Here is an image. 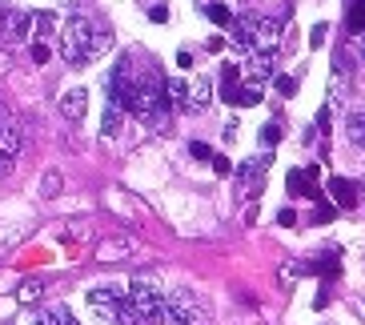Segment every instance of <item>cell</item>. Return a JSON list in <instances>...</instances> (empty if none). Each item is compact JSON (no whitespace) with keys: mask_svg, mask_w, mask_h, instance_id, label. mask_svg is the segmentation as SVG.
I'll use <instances>...</instances> for the list:
<instances>
[{"mask_svg":"<svg viewBox=\"0 0 365 325\" xmlns=\"http://www.w3.org/2000/svg\"><path fill=\"white\" fill-rule=\"evenodd\" d=\"M205 321H209V309H205L201 297L193 289H177L173 297H165L157 325H205Z\"/></svg>","mask_w":365,"mask_h":325,"instance_id":"1","label":"cell"},{"mask_svg":"<svg viewBox=\"0 0 365 325\" xmlns=\"http://www.w3.org/2000/svg\"><path fill=\"white\" fill-rule=\"evenodd\" d=\"M65 33L73 36L76 44H81V53H85V61H93V56H105L108 48H113V33H105L97 21H88V16H68Z\"/></svg>","mask_w":365,"mask_h":325,"instance_id":"2","label":"cell"},{"mask_svg":"<svg viewBox=\"0 0 365 325\" xmlns=\"http://www.w3.org/2000/svg\"><path fill=\"white\" fill-rule=\"evenodd\" d=\"M241 29L249 33V48H257V53H277L281 41H285V33H281V21H273V16H241Z\"/></svg>","mask_w":365,"mask_h":325,"instance_id":"3","label":"cell"},{"mask_svg":"<svg viewBox=\"0 0 365 325\" xmlns=\"http://www.w3.org/2000/svg\"><path fill=\"white\" fill-rule=\"evenodd\" d=\"M125 297H129V305L140 314V321H161V305H165V297H161V289H157V285H149V282H133L129 289H125Z\"/></svg>","mask_w":365,"mask_h":325,"instance_id":"4","label":"cell"},{"mask_svg":"<svg viewBox=\"0 0 365 325\" xmlns=\"http://www.w3.org/2000/svg\"><path fill=\"white\" fill-rule=\"evenodd\" d=\"M61 113H65V120H85V113H88L85 88H68L65 97H61Z\"/></svg>","mask_w":365,"mask_h":325,"instance_id":"5","label":"cell"},{"mask_svg":"<svg viewBox=\"0 0 365 325\" xmlns=\"http://www.w3.org/2000/svg\"><path fill=\"white\" fill-rule=\"evenodd\" d=\"M0 29H4L9 41H24L29 29H33V16H24V12H4V16H0Z\"/></svg>","mask_w":365,"mask_h":325,"instance_id":"6","label":"cell"},{"mask_svg":"<svg viewBox=\"0 0 365 325\" xmlns=\"http://www.w3.org/2000/svg\"><path fill=\"white\" fill-rule=\"evenodd\" d=\"M313 177H317V165H309V169H293L285 185H289V193H293V197H322L317 189H309Z\"/></svg>","mask_w":365,"mask_h":325,"instance_id":"7","label":"cell"},{"mask_svg":"<svg viewBox=\"0 0 365 325\" xmlns=\"http://www.w3.org/2000/svg\"><path fill=\"white\" fill-rule=\"evenodd\" d=\"M329 193H333V201H337L341 209H354L357 201H361V193H357V185H349L345 177H333V181H329Z\"/></svg>","mask_w":365,"mask_h":325,"instance_id":"8","label":"cell"},{"mask_svg":"<svg viewBox=\"0 0 365 325\" xmlns=\"http://www.w3.org/2000/svg\"><path fill=\"white\" fill-rule=\"evenodd\" d=\"M120 125H125V108H120L117 100H108L105 113H101V133H105V137H117Z\"/></svg>","mask_w":365,"mask_h":325,"instance_id":"9","label":"cell"},{"mask_svg":"<svg viewBox=\"0 0 365 325\" xmlns=\"http://www.w3.org/2000/svg\"><path fill=\"white\" fill-rule=\"evenodd\" d=\"M209 100H213V81L197 76L193 88H189V108H209Z\"/></svg>","mask_w":365,"mask_h":325,"instance_id":"10","label":"cell"},{"mask_svg":"<svg viewBox=\"0 0 365 325\" xmlns=\"http://www.w3.org/2000/svg\"><path fill=\"white\" fill-rule=\"evenodd\" d=\"M229 105H241V108H249V105H261V85H253V81H249V85H237L233 93H229Z\"/></svg>","mask_w":365,"mask_h":325,"instance_id":"11","label":"cell"},{"mask_svg":"<svg viewBox=\"0 0 365 325\" xmlns=\"http://www.w3.org/2000/svg\"><path fill=\"white\" fill-rule=\"evenodd\" d=\"M269 165H273V157H269V153H261V157H253V161L241 165V177H245V185H253V181L261 185V177L269 173Z\"/></svg>","mask_w":365,"mask_h":325,"instance_id":"12","label":"cell"},{"mask_svg":"<svg viewBox=\"0 0 365 325\" xmlns=\"http://www.w3.org/2000/svg\"><path fill=\"white\" fill-rule=\"evenodd\" d=\"M269 76H273V53H257L253 65H249V81H253V85H265Z\"/></svg>","mask_w":365,"mask_h":325,"instance_id":"13","label":"cell"},{"mask_svg":"<svg viewBox=\"0 0 365 325\" xmlns=\"http://www.w3.org/2000/svg\"><path fill=\"white\" fill-rule=\"evenodd\" d=\"M61 56H65V65H73V68L85 65V53H81V44H76L68 33H61Z\"/></svg>","mask_w":365,"mask_h":325,"instance_id":"14","label":"cell"},{"mask_svg":"<svg viewBox=\"0 0 365 325\" xmlns=\"http://www.w3.org/2000/svg\"><path fill=\"white\" fill-rule=\"evenodd\" d=\"M345 21H349V33H365V0H354V4H349V16H345Z\"/></svg>","mask_w":365,"mask_h":325,"instance_id":"15","label":"cell"},{"mask_svg":"<svg viewBox=\"0 0 365 325\" xmlns=\"http://www.w3.org/2000/svg\"><path fill=\"white\" fill-rule=\"evenodd\" d=\"M237 85H241V68H237V65H225V68H221V97H229Z\"/></svg>","mask_w":365,"mask_h":325,"instance_id":"16","label":"cell"},{"mask_svg":"<svg viewBox=\"0 0 365 325\" xmlns=\"http://www.w3.org/2000/svg\"><path fill=\"white\" fill-rule=\"evenodd\" d=\"M205 16H209L213 24H221V29H229V24H233V12H229L225 4H209V9H205Z\"/></svg>","mask_w":365,"mask_h":325,"instance_id":"17","label":"cell"},{"mask_svg":"<svg viewBox=\"0 0 365 325\" xmlns=\"http://www.w3.org/2000/svg\"><path fill=\"white\" fill-rule=\"evenodd\" d=\"M53 12H33V29H36V36H48L53 33Z\"/></svg>","mask_w":365,"mask_h":325,"instance_id":"18","label":"cell"},{"mask_svg":"<svg viewBox=\"0 0 365 325\" xmlns=\"http://www.w3.org/2000/svg\"><path fill=\"white\" fill-rule=\"evenodd\" d=\"M349 137H354L357 145H365V113H354V117H349Z\"/></svg>","mask_w":365,"mask_h":325,"instance_id":"19","label":"cell"},{"mask_svg":"<svg viewBox=\"0 0 365 325\" xmlns=\"http://www.w3.org/2000/svg\"><path fill=\"white\" fill-rule=\"evenodd\" d=\"M33 321L36 325H61V314H56V309H36Z\"/></svg>","mask_w":365,"mask_h":325,"instance_id":"20","label":"cell"},{"mask_svg":"<svg viewBox=\"0 0 365 325\" xmlns=\"http://www.w3.org/2000/svg\"><path fill=\"white\" fill-rule=\"evenodd\" d=\"M261 141H265V145H277V141H281V125H273V120H269L265 129H261Z\"/></svg>","mask_w":365,"mask_h":325,"instance_id":"21","label":"cell"},{"mask_svg":"<svg viewBox=\"0 0 365 325\" xmlns=\"http://www.w3.org/2000/svg\"><path fill=\"white\" fill-rule=\"evenodd\" d=\"M41 297V282H24L21 285V301H36Z\"/></svg>","mask_w":365,"mask_h":325,"instance_id":"22","label":"cell"},{"mask_svg":"<svg viewBox=\"0 0 365 325\" xmlns=\"http://www.w3.org/2000/svg\"><path fill=\"white\" fill-rule=\"evenodd\" d=\"M213 173H221V177H229V173H233V161H229L225 153H221V157H213Z\"/></svg>","mask_w":365,"mask_h":325,"instance_id":"23","label":"cell"},{"mask_svg":"<svg viewBox=\"0 0 365 325\" xmlns=\"http://www.w3.org/2000/svg\"><path fill=\"white\" fill-rule=\"evenodd\" d=\"M56 189H61V173H48L44 177V197H56Z\"/></svg>","mask_w":365,"mask_h":325,"instance_id":"24","label":"cell"},{"mask_svg":"<svg viewBox=\"0 0 365 325\" xmlns=\"http://www.w3.org/2000/svg\"><path fill=\"white\" fill-rule=\"evenodd\" d=\"M33 61H36V65H44V61H48V48H44V44H41V41H36V44H33Z\"/></svg>","mask_w":365,"mask_h":325,"instance_id":"25","label":"cell"},{"mask_svg":"<svg viewBox=\"0 0 365 325\" xmlns=\"http://www.w3.org/2000/svg\"><path fill=\"white\" fill-rule=\"evenodd\" d=\"M189 153H193V157H201V161H209V157H213V153H209V145H201V141H193V149H189Z\"/></svg>","mask_w":365,"mask_h":325,"instance_id":"26","label":"cell"},{"mask_svg":"<svg viewBox=\"0 0 365 325\" xmlns=\"http://www.w3.org/2000/svg\"><path fill=\"white\" fill-rule=\"evenodd\" d=\"M277 88H281V93H285V97H289L293 88H297V81H289V76H277Z\"/></svg>","mask_w":365,"mask_h":325,"instance_id":"27","label":"cell"},{"mask_svg":"<svg viewBox=\"0 0 365 325\" xmlns=\"http://www.w3.org/2000/svg\"><path fill=\"white\" fill-rule=\"evenodd\" d=\"M277 221H281V225H297V213H293V209H281Z\"/></svg>","mask_w":365,"mask_h":325,"instance_id":"28","label":"cell"},{"mask_svg":"<svg viewBox=\"0 0 365 325\" xmlns=\"http://www.w3.org/2000/svg\"><path fill=\"white\" fill-rule=\"evenodd\" d=\"M325 33H329V29H325V24H317V29H313V36H309V44H322Z\"/></svg>","mask_w":365,"mask_h":325,"instance_id":"29","label":"cell"},{"mask_svg":"<svg viewBox=\"0 0 365 325\" xmlns=\"http://www.w3.org/2000/svg\"><path fill=\"white\" fill-rule=\"evenodd\" d=\"M149 21H169V9H149Z\"/></svg>","mask_w":365,"mask_h":325,"instance_id":"30","label":"cell"},{"mask_svg":"<svg viewBox=\"0 0 365 325\" xmlns=\"http://www.w3.org/2000/svg\"><path fill=\"white\" fill-rule=\"evenodd\" d=\"M56 314H61V325H81L73 314H68V309H56Z\"/></svg>","mask_w":365,"mask_h":325,"instance_id":"31","label":"cell"},{"mask_svg":"<svg viewBox=\"0 0 365 325\" xmlns=\"http://www.w3.org/2000/svg\"><path fill=\"white\" fill-rule=\"evenodd\" d=\"M9 161H12V157H4V153H0V173H9Z\"/></svg>","mask_w":365,"mask_h":325,"instance_id":"32","label":"cell"},{"mask_svg":"<svg viewBox=\"0 0 365 325\" xmlns=\"http://www.w3.org/2000/svg\"><path fill=\"white\" fill-rule=\"evenodd\" d=\"M4 68H9V56H4V53H0V73H4Z\"/></svg>","mask_w":365,"mask_h":325,"instance_id":"33","label":"cell"},{"mask_svg":"<svg viewBox=\"0 0 365 325\" xmlns=\"http://www.w3.org/2000/svg\"><path fill=\"white\" fill-rule=\"evenodd\" d=\"M361 53H365V44H361Z\"/></svg>","mask_w":365,"mask_h":325,"instance_id":"34","label":"cell"}]
</instances>
